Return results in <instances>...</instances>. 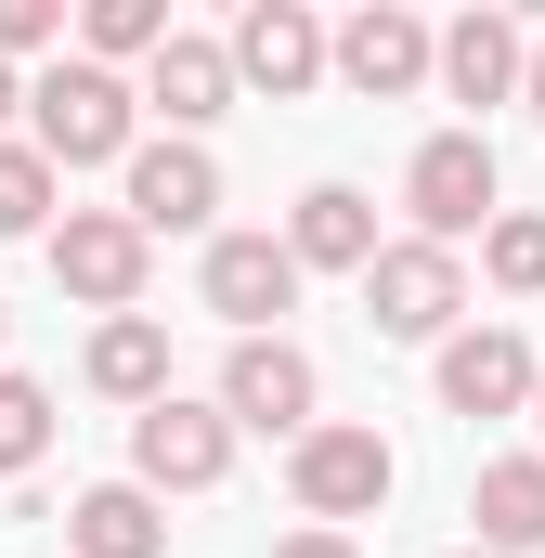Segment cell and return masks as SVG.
Segmentation results:
<instances>
[{
	"mask_svg": "<svg viewBox=\"0 0 545 558\" xmlns=\"http://www.w3.org/2000/svg\"><path fill=\"white\" fill-rule=\"evenodd\" d=\"M131 78H118V65H92V52H78V65H52V78H39V92H26V118H39V156H52V169H105V156H118V169H131L143 143H131Z\"/></svg>",
	"mask_w": 545,
	"mask_h": 558,
	"instance_id": "cell-1",
	"label": "cell"
},
{
	"mask_svg": "<svg viewBox=\"0 0 545 558\" xmlns=\"http://www.w3.org/2000/svg\"><path fill=\"white\" fill-rule=\"evenodd\" d=\"M390 481H403V454H390L364 416H325L299 454H286V494H299V520H312V533H338V520H377V507H390Z\"/></svg>",
	"mask_w": 545,
	"mask_h": 558,
	"instance_id": "cell-2",
	"label": "cell"
},
{
	"mask_svg": "<svg viewBox=\"0 0 545 558\" xmlns=\"http://www.w3.org/2000/svg\"><path fill=\"white\" fill-rule=\"evenodd\" d=\"M494 182H507V169H494V143H481V131H428V143H415V169H403L415 234H428V247L494 234V221H507V208H494Z\"/></svg>",
	"mask_w": 545,
	"mask_h": 558,
	"instance_id": "cell-3",
	"label": "cell"
},
{
	"mask_svg": "<svg viewBox=\"0 0 545 558\" xmlns=\"http://www.w3.org/2000/svg\"><path fill=\"white\" fill-rule=\"evenodd\" d=\"M143 260H156V234H143L131 208H65V221H52V286L92 299L105 325L143 299Z\"/></svg>",
	"mask_w": 545,
	"mask_h": 558,
	"instance_id": "cell-4",
	"label": "cell"
},
{
	"mask_svg": "<svg viewBox=\"0 0 545 558\" xmlns=\"http://www.w3.org/2000/svg\"><path fill=\"white\" fill-rule=\"evenodd\" d=\"M221 468H234V416L221 403H143L131 416V481L143 494H221Z\"/></svg>",
	"mask_w": 545,
	"mask_h": 558,
	"instance_id": "cell-5",
	"label": "cell"
},
{
	"mask_svg": "<svg viewBox=\"0 0 545 558\" xmlns=\"http://www.w3.org/2000/svg\"><path fill=\"white\" fill-rule=\"evenodd\" d=\"M312 390H325V377H312L299 338H234V364H221V416H234V428H272L286 454L325 428V416H312Z\"/></svg>",
	"mask_w": 545,
	"mask_h": 558,
	"instance_id": "cell-6",
	"label": "cell"
},
{
	"mask_svg": "<svg viewBox=\"0 0 545 558\" xmlns=\"http://www.w3.org/2000/svg\"><path fill=\"white\" fill-rule=\"evenodd\" d=\"M364 312H377V338H455V312H468V260L455 247H377V274H364Z\"/></svg>",
	"mask_w": 545,
	"mask_h": 558,
	"instance_id": "cell-7",
	"label": "cell"
},
{
	"mask_svg": "<svg viewBox=\"0 0 545 558\" xmlns=\"http://www.w3.org/2000/svg\"><path fill=\"white\" fill-rule=\"evenodd\" d=\"M208 312L234 338H272V312H299V247L286 234H208Z\"/></svg>",
	"mask_w": 545,
	"mask_h": 558,
	"instance_id": "cell-8",
	"label": "cell"
},
{
	"mask_svg": "<svg viewBox=\"0 0 545 558\" xmlns=\"http://www.w3.org/2000/svg\"><path fill=\"white\" fill-rule=\"evenodd\" d=\"M338 78H351V92H364V105H403L415 78H441V39H428V26H415L403 0H364V13H351V26H338Z\"/></svg>",
	"mask_w": 545,
	"mask_h": 558,
	"instance_id": "cell-9",
	"label": "cell"
},
{
	"mask_svg": "<svg viewBox=\"0 0 545 558\" xmlns=\"http://www.w3.org/2000/svg\"><path fill=\"white\" fill-rule=\"evenodd\" d=\"M545 390V364L520 351V325H468V338H441V403L455 416H520Z\"/></svg>",
	"mask_w": 545,
	"mask_h": 558,
	"instance_id": "cell-10",
	"label": "cell"
},
{
	"mask_svg": "<svg viewBox=\"0 0 545 558\" xmlns=\"http://www.w3.org/2000/svg\"><path fill=\"white\" fill-rule=\"evenodd\" d=\"M208 208H221V156L208 143H143L131 156V221L143 234H208Z\"/></svg>",
	"mask_w": 545,
	"mask_h": 558,
	"instance_id": "cell-11",
	"label": "cell"
},
{
	"mask_svg": "<svg viewBox=\"0 0 545 558\" xmlns=\"http://www.w3.org/2000/svg\"><path fill=\"white\" fill-rule=\"evenodd\" d=\"M325 65H338V39H325L299 0H247V13H234V78H261L272 105H286V92H312Z\"/></svg>",
	"mask_w": 545,
	"mask_h": 558,
	"instance_id": "cell-12",
	"label": "cell"
},
{
	"mask_svg": "<svg viewBox=\"0 0 545 558\" xmlns=\"http://www.w3.org/2000/svg\"><path fill=\"white\" fill-rule=\"evenodd\" d=\"M441 92H455V105H520V92H533V39H520L507 13L441 26Z\"/></svg>",
	"mask_w": 545,
	"mask_h": 558,
	"instance_id": "cell-13",
	"label": "cell"
},
{
	"mask_svg": "<svg viewBox=\"0 0 545 558\" xmlns=\"http://www.w3.org/2000/svg\"><path fill=\"white\" fill-rule=\"evenodd\" d=\"M143 105H156L169 131L195 143L208 118H221V105H234V39H195V26H182V39H169V52L143 65Z\"/></svg>",
	"mask_w": 545,
	"mask_h": 558,
	"instance_id": "cell-14",
	"label": "cell"
},
{
	"mask_svg": "<svg viewBox=\"0 0 545 558\" xmlns=\"http://www.w3.org/2000/svg\"><path fill=\"white\" fill-rule=\"evenodd\" d=\"M286 247H299V274H377V208L351 182H312L299 221H286Z\"/></svg>",
	"mask_w": 545,
	"mask_h": 558,
	"instance_id": "cell-15",
	"label": "cell"
},
{
	"mask_svg": "<svg viewBox=\"0 0 545 558\" xmlns=\"http://www.w3.org/2000/svg\"><path fill=\"white\" fill-rule=\"evenodd\" d=\"M468 520H481L494 558H533L545 546V454H494V468L468 481Z\"/></svg>",
	"mask_w": 545,
	"mask_h": 558,
	"instance_id": "cell-16",
	"label": "cell"
},
{
	"mask_svg": "<svg viewBox=\"0 0 545 558\" xmlns=\"http://www.w3.org/2000/svg\"><path fill=\"white\" fill-rule=\"evenodd\" d=\"M65 546L78 558H169V520H156L143 481H92V494L65 507Z\"/></svg>",
	"mask_w": 545,
	"mask_h": 558,
	"instance_id": "cell-17",
	"label": "cell"
},
{
	"mask_svg": "<svg viewBox=\"0 0 545 558\" xmlns=\"http://www.w3.org/2000/svg\"><path fill=\"white\" fill-rule=\"evenodd\" d=\"M92 390H105V403H169V325H156V312L92 325Z\"/></svg>",
	"mask_w": 545,
	"mask_h": 558,
	"instance_id": "cell-18",
	"label": "cell"
},
{
	"mask_svg": "<svg viewBox=\"0 0 545 558\" xmlns=\"http://www.w3.org/2000/svg\"><path fill=\"white\" fill-rule=\"evenodd\" d=\"M78 39H92V65H131V52L156 65L182 26H169V0H92V13H78Z\"/></svg>",
	"mask_w": 545,
	"mask_h": 558,
	"instance_id": "cell-19",
	"label": "cell"
},
{
	"mask_svg": "<svg viewBox=\"0 0 545 558\" xmlns=\"http://www.w3.org/2000/svg\"><path fill=\"white\" fill-rule=\"evenodd\" d=\"M52 454V390L39 377H0V481H26Z\"/></svg>",
	"mask_w": 545,
	"mask_h": 558,
	"instance_id": "cell-20",
	"label": "cell"
},
{
	"mask_svg": "<svg viewBox=\"0 0 545 558\" xmlns=\"http://www.w3.org/2000/svg\"><path fill=\"white\" fill-rule=\"evenodd\" d=\"M481 274L507 286V299H533V286H545V221H533V208H507V221L481 234Z\"/></svg>",
	"mask_w": 545,
	"mask_h": 558,
	"instance_id": "cell-21",
	"label": "cell"
},
{
	"mask_svg": "<svg viewBox=\"0 0 545 558\" xmlns=\"http://www.w3.org/2000/svg\"><path fill=\"white\" fill-rule=\"evenodd\" d=\"M39 221H52V156L0 143V234H39Z\"/></svg>",
	"mask_w": 545,
	"mask_h": 558,
	"instance_id": "cell-22",
	"label": "cell"
},
{
	"mask_svg": "<svg viewBox=\"0 0 545 558\" xmlns=\"http://www.w3.org/2000/svg\"><path fill=\"white\" fill-rule=\"evenodd\" d=\"M65 39V0H0V65L13 52H52Z\"/></svg>",
	"mask_w": 545,
	"mask_h": 558,
	"instance_id": "cell-23",
	"label": "cell"
},
{
	"mask_svg": "<svg viewBox=\"0 0 545 558\" xmlns=\"http://www.w3.org/2000/svg\"><path fill=\"white\" fill-rule=\"evenodd\" d=\"M272 558H364V546H351V533H286Z\"/></svg>",
	"mask_w": 545,
	"mask_h": 558,
	"instance_id": "cell-24",
	"label": "cell"
},
{
	"mask_svg": "<svg viewBox=\"0 0 545 558\" xmlns=\"http://www.w3.org/2000/svg\"><path fill=\"white\" fill-rule=\"evenodd\" d=\"M520 105H533V118H545V39H533V92H520Z\"/></svg>",
	"mask_w": 545,
	"mask_h": 558,
	"instance_id": "cell-25",
	"label": "cell"
},
{
	"mask_svg": "<svg viewBox=\"0 0 545 558\" xmlns=\"http://www.w3.org/2000/svg\"><path fill=\"white\" fill-rule=\"evenodd\" d=\"M13 105H26V92H13V65H0V118H13ZM0 143H13V131H0Z\"/></svg>",
	"mask_w": 545,
	"mask_h": 558,
	"instance_id": "cell-26",
	"label": "cell"
},
{
	"mask_svg": "<svg viewBox=\"0 0 545 558\" xmlns=\"http://www.w3.org/2000/svg\"><path fill=\"white\" fill-rule=\"evenodd\" d=\"M455 558H494V546H455Z\"/></svg>",
	"mask_w": 545,
	"mask_h": 558,
	"instance_id": "cell-27",
	"label": "cell"
},
{
	"mask_svg": "<svg viewBox=\"0 0 545 558\" xmlns=\"http://www.w3.org/2000/svg\"><path fill=\"white\" fill-rule=\"evenodd\" d=\"M0 338H13V312H0Z\"/></svg>",
	"mask_w": 545,
	"mask_h": 558,
	"instance_id": "cell-28",
	"label": "cell"
},
{
	"mask_svg": "<svg viewBox=\"0 0 545 558\" xmlns=\"http://www.w3.org/2000/svg\"><path fill=\"white\" fill-rule=\"evenodd\" d=\"M533 416H545V390H533Z\"/></svg>",
	"mask_w": 545,
	"mask_h": 558,
	"instance_id": "cell-29",
	"label": "cell"
}]
</instances>
